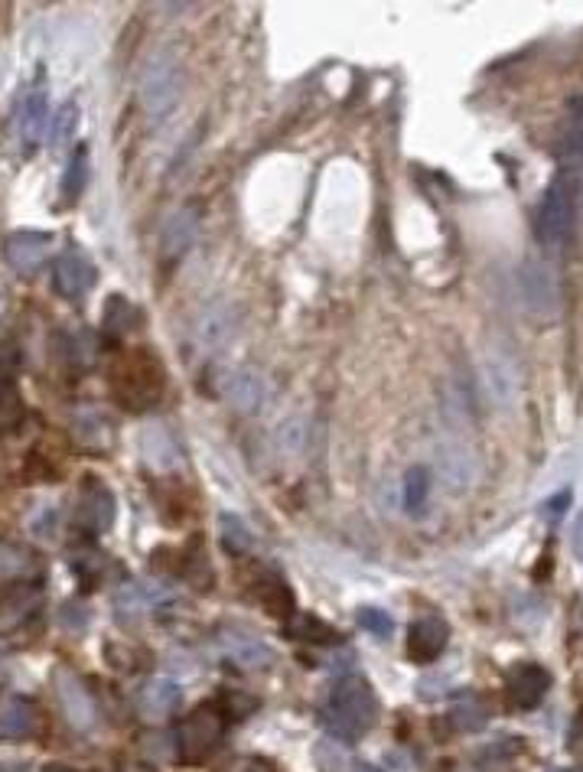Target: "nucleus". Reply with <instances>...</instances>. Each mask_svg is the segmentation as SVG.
I'll return each mask as SVG.
<instances>
[{
	"label": "nucleus",
	"mask_w": 583,
	"mask_h": 772,
	"mask_svg": "<svg viewBox=\"0 0 583 772\" xmlns=\"http://www.w3.org/2000/svg\"><path fill=\"white\" fill-rule=\"evenodd\" d=\"M53 284L66 300H79L85 290H92V284H95V264L88 261L82 251L69 248L66 255L56 261Z\"/></svg>",
	"instance_id": "obj_13"
},
{
	"label": "nucleus",
	"mask_w": 583,
	"mask_h": 772,
	"mask_svg": "<svg viewBox=\"0 0 583 772\" xmlns=\"http://www.w3.org/2000/svg\"><path fill=\"white\" fill-rule=\"evenodd\" d=\"M567 505H570V489H561L557 496H551L548 502H544V509H541V515H544V522H561L564 518V512H567Z\"/></svg>",
	"instance_id": "obj_39"
},
{
	"label": "nucleus",
	"mask_w": 583,
	"mask_h": 772,
	"mask_svg": "<svg viewBox=\"0 0 583 772\" xmlns=\"http://www.w3.org/2000/svg\"><path fill=\"white\" fill-rule=\"evenodd\" d=\"M352 772H378V769H372V766H365V763H359L356 769H352Z\"/></svg>",
	"instance_id": "obj_46"
},
{
	"label": "nucleus",
	"mask_w": 583,
	"mask_h": 772,
	"mask_svg": "<svg viewBox=\"0 0 583 772\" xmlns=\"http://www.w3.org/2000/svg\"><path fill=\"white\" fill-rule=\"evenodd\" d=\"M36 567H40V558L30 548H23L17 541H0V587L33 577Z\"/></svg>",
	"instance_id": "obj_19"
},
{
	"label": "nucleus",
	"mask_w": 583,
	"mask_h": 772,
	"mask_svg": "<svg viewBox=\"0 0 583 772\" xmlns=\"http://www.w3.org/2000/svg\"><path fill=\"white\" fill-rule=\"evenodd\" d=\"M36 720H40V711L30 698H23V694H4L0 698V740L4 743L33 737Z\"/></svg>",
	"instance_id": "obj_12"
},
{
	"label": "nucleus",
	"mask_w": 583,
	"mask_h": 772,
	"mask_svg": "<svg viewBox=\"0 0 583 772\" xmlns=\"http://www.w3.org/2000/svg\"><path fill=\"white\" fill-rule=\"evenodd\" d=\"M219 645L238 668H268L274 662V652L268 645L255 636H248V632H222Z\"/></svg>",
	"instance_id": "obj_16"
},
{
	"label": "nucleus",
	"mask_w": 583,
	"mask_h": 772,
	"mask_svg": "<svg viewBox=\"0 0 583 772\" xmlns=\"http://www.w3.org/2000/svg\"><path fill=\"white\" fill-rule=\"evenodd\" d=\"M326 727L342 740L365 737L378 720V698L365 678H342L323 707Z\"/></svg>",
	"instance_id": "obj_3"
},
{
	"label": "nucleus",
	"mask_w": 583,
	"mask_h": 772,
	"mask_svg": "<svg viewBox=\"0 0 583 772\" xmlns=\"http://www.w3.org/2000/svg\"><path fill=\"white\" fill-rule=\"evenodd\" d=\"M570 551H574L577 561H583V512L577 515L574 531H570Z\"/></svg>",
	"instance_id": "obj_42"
},
{
	"label": "nucleus",
	"mask_w": 583,
	"mask_h": 772,
	"mask_svg": "<svg viewBox=\"0 0 583 772\" xmlns=\"http://www.w3.org/2000/svg\"><path fill=\"white\" fill-rule=\"evenodd\" d=\"M222 746V711L219 704H199L189 714L180 730H176V750H180V763L199 766L215 756Z\"/></svg>",
	"instance_id": "obj_4"
},
{
	"label": "nucleus",
	"mask_w": 583,
	"mask_h": 772,
	"mask_svg": "<svg viewBox=\"0 0 583 772\" xmlns=\"http://www.w3.org/2000/svg\"><path fill=\"white\" fill-rule=\"evenodd\" d=\"M62 346H66V362L79 365V369H85V365L95 362V336L92 333H75V336H62Z\"/></svg>",
	"instance_id": "obj_34"
},
{
	"label": "nucleus",
	"mask_w": 583,
	"mask_h": 772,
	"mask_svg": "<svg viewBox=\"0 0 583 772\" xmlns=\"http://www.w3.org/2000/svg\"><path fill=\"white\" fill-rule=\"evenodd\" d=\"M0 772H27V766H0Z\"/></svg>",
	"instance_id": "obj_45"
},
{
	"label": "nucleus",
	"mask_w": 583,
	"mask_h": 772,
	"mask_svg": "<svg viewBox=\"0 0 583 772\" xmlns=\"http://www.w3.org/2000/svg\"><path fill=\"white\" fill-rule=\"evenodd\" d=\"M401 496H404V509L408 515H424L427 499H430V473L427 466H411L401 479Z\"/></svg>",
	"instance_id": "obj_28"
},
{
	"label": "nucleus",
	"mask_w": 583,
	"mask_h": 772,
	"mask_svg": "<svg viewBox=\"0 0 583 772\" xmlns=\"http://www.w3.org/2000/svg\"><path fill=\"white\" fill-rule=\"evenodd\" d=\"M180 698L183 694H180V685H176V681L154 678L137 691V714L150 720V724H157V720H167L176 707H180Z\"/></svg>",
	"instance_id": "obj_14"
},
{
	"label": "nucleus",
	"mask_w": 583,
	"mask_h": 772,
	"mask_svg": "<svg viewBox=\"0 0 583 772\" xmlns=\"http://www.w3.org/2000/svg\"><path fill=\"white\" fill-rule=\"evenodd\" d=\"M551 691V675L535 662H518L505 675V698L518 711H531L544 701V694Z\"/></svg>",
	"instance_id": "obj_7"
},
{
	"label": "nucleus",
	"mask_w": 583,
	"mask_h": 772,
	"mask_svg": "<svg viewBox=\"0 0 583 772\" xmlns=\"http://www.w3.org/2000/svg\"><path fill=\"white\" fill-rule=\"evenodd\" d=\"M219 538L228 554H248L255 548V535H251V528L245 525V518H238L232 512L219 515Z\"/></svg>",
	"instance_id": "obj_30"
},
{
	"label": "nucleus",
	"mask_w": 583,
	"mask_h": 772,
	"mask_svg": "<svg viewBox=\"0 0 583 772\" xmlns=\"http://www.w3.org/2000/svg\"><path fill=\"white\" fill-rule=\"evenodd\" d=\"M163 385H167V372L150 356L147 349H134L128 356H121L118 365L111 369V395L118 398L128 411H147L163 398Z\"/></svg>",
	"instance_id": "obj_2"
},
{
	"label": "nucleus",
	"mask_w": 583,
	"mask_h": 772,
	"mask_svg": "<svg viewBox=\"0 0 583 772\" xmlns=\"http://www.w3.org/2000/svg\"><path fill=\"white\" fill-rule=\"evenodd\" d=\"M518 284H522V297L528 303L531 313H554L557 307V284L554 274L544 261H525L522 274H518Z\"/></svg>",
	"instance_id": "obj_10"
},
{
	"label": "nucleus",
	"mask_w": 583,
	"mask_h": 772,
	"mask_svg": "<svg viewBox=\"0 0 583 772\" xmlns=\"http://www.w3.org/2000/svg\"><path fill=\"white\" fill-rule=\"evenodd\" d=\"M245 772H281L277 769L271 759H264V756H251L248 763H245Z\"/></svg>",
	"instance_id": "obj_43"
},
{
	"label": "nucleus",
	"mask_w": 583,
	"mask_h": 772,
	"mask_svg": "<svg viewBox=\"0 0 583 772\" xmlns=\"http://www.w3.org/2000/svg\"><path fill=\"white\" fill-rule=\"evenodd\" d=\"M577 193H580V173L561 167L551 186L544 189L541 206L535 215V238L541 248L561 251L577 229Z\"/></svg>",
	"instance_id": "obj_1"
},
{
	"label": "nucleus",
	"mask_w": 583,
	"mask_h": 772,
	"mask_svg": "<svg viewBox=\"0 0 583 772\" xmlns=\"http://www.w3.org/2000/svg\"><path fill=\"white\" fill-rule=\"evenodd\" d=\"M141 320H144L141 310H137L134 303L128 297H121V294H111L108 303H105V310H101V326H105V333L114 336V339L134 333Z\"/></svg>",
	"instance_id": "obj_22"
},
{
	"label": "nucleus",
	"mask_w": 583,
	"mask_h": 772,
	"mask_svg": "<svg viewBox=\"0 0 583 772\" xmlns=\"http://www.w3.org/2000/svg\"><path fill=\"white\" fill-rule=\"evenodd\" d=\"M483 385L489 391V398L499 404V408H509L515 401V391H518V378L512 372V362L509 356H489L483 365Z\"/></svg>",
	"instance_id": "obj_18"
},
{
	"label": "nucleus",
	"mask_w": 583,
	"mask_h": 772,
	"mask_svg": "<svg viewBox=\"0 0 583 772\" xmlns=\"http://www.w3.org/2000/svg\"><path fill=\"white\" fill-rule=\"evenodd\" d=\"M46 121H49V105H46V85H33L30 95L23 98L20 105V118H17V128H20V137L27 147H36V141L43 137L46 131Z\"/></svg>",
	"instance_id": "obj_17"
},
{
	"label": "nucleus",
	"mask_w": 583,
	"mask_h": 772,
	"mask_svg": "<svg viewBox=\"0 0 583 772\" xmlns=\"http://www.w3.org/2000/svg\"><path fill=\"white\" fill-rule=\"evenodd\" d=\"M570 772H583V769H570Z\"/></svg>",
	"instance_id": "obj_47"
},
{
	"label": "nucleus",
	"mask_w": 583,
	"mask_h": 772,
	"mask_svg": "<svg viewBox=\"0 0 583 772\" xmlns=\"http://www.w3.org/2000/svg\"><path fill=\"white\" fill-rule=\"evenodd\" d=\"M196 229H199V215H196V209L173 212L170 219H167V225H163V235H160L163 258H167V261H180L186 251L193 248Z\"/></svg>",
	"instance_id": "obj_15"
},
{
	"label": "nucleus",
	"mask_w": 583,
	"mask_h": 772,
	"mask_svg": "<svg viewBox=\"0 0 583 772\" xmlns=\"http://www.w3.org/2000/svg\"><path fill=\"white\" fill-rule=\"evenodd\" d=\"M284 632L290 639H300V642H313V645H329L339 639V632L333 626H326L323 619H316L310 613H294V619L284 626Z\"/></svg>",
	"instance_id": "obj_27"
},
{
	"label": "nucleus",
	"mask_w": 583,
	"mask_h": 772,
	"mask_svg": "<svg viewBox=\"0 0 583 772\" xmlns=\"http://www.w3.org/2000/svg\"><path fill=\"white\" fill-rule=\"evenodd\" d=\"M437 466H440V476L447 479V486H450V489H453V486H466V483H473V476H476V457H473V450L456 447V444L440 450Z\"/></svg>",
	"instance_id": "obj_24"
},
{
	"label": "nucleus",
	"mask_w": 583,
	"mask_h": 772,
	"mask_svg": "<svg viewBox=\"0 0 583 772\" xmlns=\"http://www.w3.org/2000/svg\"><path fill=\"white\" fill-rule=\"evenodd\" d=\"M20 369V349L10 343V339H4L0 343V375H17Z\"/></svg>",
	"instance_id": "obj_40"
},
{
	"label": "nucleus",
	"mask_w": 583,
	"mask_h": 772,
	"mask_svg": "<svg viewBox=\"0 0 583 772\" xmlns=\"http://www.w3.org/2000/svg\"><path fill=\"white\" fill-rule=\"evenodd\" d=\"M56 694H59V704H62V714L75 727V730H92L95 727V701L88 694L85 681L69 672V668H59L56 672Z\"/></svg>",
	"instance_id": "obj_8"
},
{
	"label": "nucleus",
	"mask_w": 583,
	"mask_h": 772,
	"mask_svg": "<svg viewBox=\"0 0 583 772\" xmlns=\"http://www.w3.org/2000/svg\"><path fill=\"white\" fill-rule=\"evenodd\" d=\"M281 440H284V450L287 453H300L303 447V421H290L281 427Z\"/></svg>",
	"instance_id": "obj_41"
},
{
	"label": "nucleus",
	"mask_w": 583,
	"mask_h": 772,
	"mask_svg": "<svg viewBox=\"0 0 583 772\" xmlns=\"http://www.w3.org/2000/svg\"><path fill=\"white\" fill-rule=\"evenodd\" d=\"M141 453H144V463L154 466V470L167 473L180 463V450L170 440V434L163 427H147L144 437H141Z\"/></svg>",
	"instance_id": "obj_23"
},
{
	"label": "nucleus",
	"mask_w": 583,
	"mask_h": 772,
	"mask_svg": "<svg viewBox=\"0 0 583 772\" xmlns=\"http://www.w3.org/2000/svg\"><path fill=\"white\" fill-rule=\"evenodd\" d=\"M49 238L46 232H14L4 242V261L17 274H33L36 268H43V261L49 255Z\"/></svg>",
	"instance_id": "obj_11"
},
{
	"label": "nucleus",
	"mask_w": 583,
	"mask_h": 772,
	"mask_svg": "<svg viewBox=\"0 0 583 772\" xmlns=\"http://www.w3.org/2000/svg\"><path fill=\"white\" fill-rule=\"evenodd\" d=\"M114 515H118L114 492L101 483L98 476H85L79 489V505H75V522H79V528L88 531V535H108L114 525Z\"/></svg>",
	"instance_id": "obj_6"
},
{
	"label": "nucleus",
	"mask_w": 583,
	"mask_h": 772,
	"mask_svg": "<svg viewBox=\"0 0 583 772\" xmlns=\"http://www.w3.org/2000/svg\"><path fill=\"white\" fill-rule=\"evenodd\" d=\"M219 711H222V717L245 720L248 714L258 711V698H251V694H245V691H222L219 694Z\"/></svg>",
	"instance_id": "obj_35"
},
{
	"label": "nucleus",
	"mask_w": 583,
	"mask_h": 772,
	"mask_svg": "<svg viewBox=\"0 0 583 772\" xmlns=\"http://www.w3.org/2000/svg\"><path fill=\"white\" fill-rule=\"evenodd\" d=\"M79 128V108L72 105H62L59 108V115H56V121H53V134H49V141H53V147H62L72 137V131Z\"/></svg>",
	"instance_id": "obj_36"
},
{
	"label": "nucleus",
	"mask_w": 583,
	"mask_h": 772,
	"mask_svg": "<svg viewBox=\"0 0 583 772\" xmlns=\"http://www.w3.org/2000/svg\"><path fill=\"white\" fill-rule=\"evenodd\" d=\"M486 720H489L486 704H479L476 698H463L453 704V724L460 730H479L486 727Z\"/></svg>",
	"instance_id": "obj_33"
},
{
	"label": "nucleus",
	"mask_w": 583,
	"mask_h": 772,
	"mask_svg": "<svg viewBox=\"0 0 583 772\" xmlns=\"http://www.w3.org/2000/svg\"><path fill=\"white\" fill-rule=\"evenodd\" d=\"M359 623L365 632H372L375 639H388L391 632H395V623H391V616L385 610H372V606H365V610H359Z\"/></svg>",
	"instance_id": "obj_37"
},
{
	"label": "nucleus",
	"mask_w": 583,
	"mask_h": 772,
	"mask_svg": "<svg viewBox=\"0 0 583 772\" xmlns=\"http://www.w3.org/2000/svg\"><path fill=\"white\" fill-rule=\"evenodd\" d=\"M72 571L79 574V580L88 590H92L95 580L105 574V558H79V561H72Z\"/></svg>",
	"instance_id": "obj_38"
},
{
	"label": "nucleus",
	"mask_w": 583,
	"mask_h": 772,
	"mask_svg": "<svg viewBox=\"0 0 583 772\" xmlns=\"http://www.w3.org/2000/svg\"><path fill=\"white\" fill-rule=\"evenodd\" d=\"M447 639H450V626L443 623L440 616H421L408 629V658L417 665H430L447 649Z\"/></svg>",
	"instance_id": "obj_9"
},
{
	"label": "nucleus",
	"mask_w": 583,
	"mask_h": 772,
	"mask_svg": "<svg viewBox=\"0 0 583 772\" xmlns=\"http://www.w3.org/2000/svg\"><path fill=\"white\" fill-rule=\"evenodd\" d=\"M85 186H88V147L79 144L66 163V173H62V196H66V202H75L85 193Z\"/></svg>",
	"instance_id": "obj_31"
},
{
	"label": "nucleus",
	"mask_w": 583,
	"mask_h": 772,
	"mask_svg": "<svg viewBox=\"0 0 583 772\" xmlns=\"http://www.w3.org/2000/svg\"><path fill=\"white\" fill-rule=\"evenodd\" d=\"M167 597H170V593L154 590V587H147V584H137V587H124L118 597H114V606H118L121 616H141V613L157 610V606Z\"/></svg>",
	"instance_id": "obj_26"
},
{
	"label": "nucleus",
	"mask_w": 583,
	"mask_h": 772,
	"mask_svg": "<svg viewBox=\"0 0 583 772\" xmlns=\"http://www.w3.org/2000/svg\"><path fill=\"white\" fill-rule=\"evenodd\" d=\"M23 417H27V404H23L17 375H0V440L17 434Z\"/></svg>",
	"instance_id": "obj_21"
},
{
	"label": "nucleus",
	"mask_w": 583,
	"mask_h": 772,
	"mask_svg": "<svg viewBox=\"0 0 583 772\" xmlns=\"http://www.w3.org/2000/svg\"><path fill=\"white\" fill-rule=\"evenodd\" d=\"M564 167L583 170V95L567 101V118H564V141H561Z\"/></svg>",
	"instance_id": "obj_20"
},
{
	"label": "nucleus",
	"mask_w": 583,
	"mask_h": 772,
	"mask_svg": "<svg viewBox=\"0 0 583 772\" xmlns=\"http://www.w3.org/2000/svg\"><path fill=\"white\" fill-rule=\"evenodd\" d=\"M183 95V69L173 56L160 53L157 59H150V66L144 69L141 82V105L150 115V121L167 118L170 111L180 105Z\"/></svg>",
	"instance_id": "obj_5"
},
{
	"label": "nucleus",
	"mask_w": 583,
	"mask_h": 772,
	"mask_svg": "<svg viewBox=\"0 0 583 772\" xmlns=\"http://www.w3.org/2000/svg\"><path fill=\"white\" fill-rule=\"evenodd\" d=\"M222 398L232 401L238 411L251 414L261 404V382L248 372H228L222 382Z\"/></svg>",
	"instance_id": "obj_25"
},
{
	"label": "nucleus",
	"mask_w": 583,
	"mask_h": 772,
	"mask_svg": "<svg viewBox=\"0 0 583 772\" xmlns=\"http://www.w3.org/2000/svg\"><path fill=\"white\" fill-rule=\"evenodd\" d=\"M43 772H79V769H72V766H59V763H53V766H46Z\"/></svg>",
	"instance_id": "obj_44"
},
{
	"label": "nucleus",
	"mask_w": 583,
	"mask_h": 772,
	"mask_svg": "<svg viewBox=\"0 0 583 772\" xmlns=\"http://www.w3.org/2000/svg\"><path fill=\"white\" fill-rule=\"evenodd\" d=\"M258 600H261L264 610H268L271 616H277V619H287V616H294V613H297V606H294V593H290V587L284 584V580H277V577L264 580V584H261V593H258Z\"/></svg>",
	"instance_id": "obj_32"
},
{
	"label": "nucleus",
	"mask_w": 583,
	"mask_h": 772,
	"mask_svg": "<svg viewBox=\"0 0 583 772\" xmlns=\"http://www.w3.org/2000/svg\"><path fill=\"white\" fill-rule=\"evenodd\" d=\"M232 329H235V316L215 303L209 313H202L196 336H199V343H206V346H222L225 339L232 336Z\"/></svg>",
	"instance_id": "obj_29"
}]
</instances>
